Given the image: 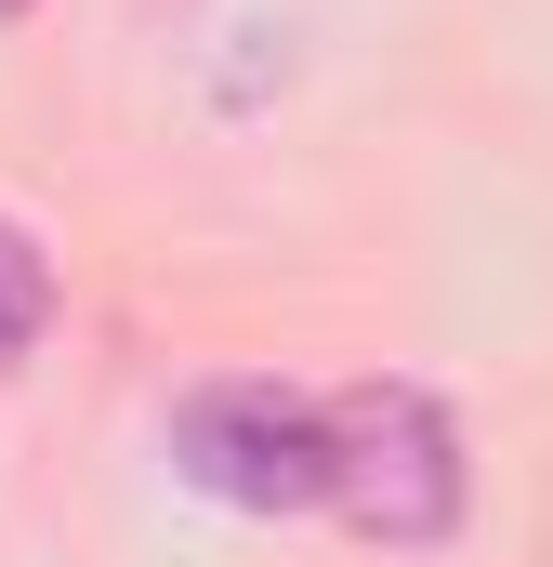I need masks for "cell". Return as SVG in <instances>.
<instances>
[{
  "label": "cell",
  "instance_id": "obj_1",
  "mask_svg": "<svg viewBox=\"0 0 553 567\" xmlns=\"http://www.w3.org/2000/svg\"><path fill=\"white\" fill-rule=\"evenodd\" d=\"M330 515L369 542H448L461 528V435L421 383H343L330 396Z\"/></svg>",
  "mask_w": 553,
  "mask_h": 567
},
{
  "label": "cell",
  "instance_id": "obj_2",
  "mask_svg": "<svg viewBox=\"0 0 553 567\" xmlns=\"http://www.w3.org/2000/svg\"><path fill=\"white\" fill-rule=\"evenodd\" d=\"M171 475L225 515H316L330 502V396L290 383H198L171 410Z\"/></svg>",
  "mask_w": 553,
  "mask_h": 567
},
{
  "label": "cell",
  "instance_id": "obj_3",
  "mask_svg": "<svg viewBox=\"0 0 553 567\" xmlns=\"http://www.w3.org/2000/svg\"><path fill=\"white\" fill-rule=\"evenodd\" d=\"M40 330H53V265H40V238L0 212V370H27Z\"/></svg>",
  "mask_w": 553,
  "mask_h": 567
},
{
  "label": "cell",
  "instance_id": "obj_4",
  "mask_svg": "<svg viewBox=\"0 0 553 567\" xmlns=\"http://www.w3.org/2000/svg\"><path fill=\"white\" fill-rule=\"evenodd\" d=\"M13 13H27V0H0V27H13Z\"/></svg>",
  "mask_w": 553,
  "mask_h": 567
}]
</instances>
